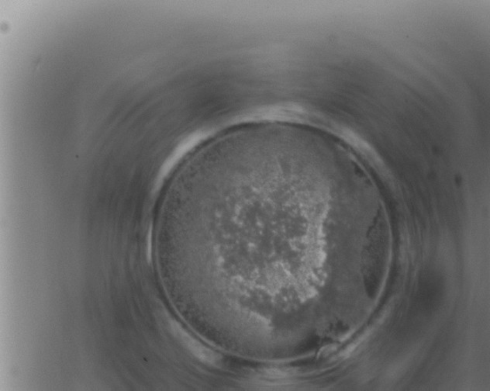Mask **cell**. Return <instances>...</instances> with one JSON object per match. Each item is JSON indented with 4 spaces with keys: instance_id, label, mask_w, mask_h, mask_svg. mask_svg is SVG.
<instances>
[{
    "instance_id": "cell-1",
    "label": "cell",
    "mask_w": 490,
    "mask_h": 391,
    "mask_svg": "<svg viewBox=\"0 0 490 391\" xmlns=\"http://www.w3.org/2000/svg\"><path fill=\"white\" fill-rule=\"evenodd\" d=\"M174 328L176 329V333L180 341L195 357L205 362L214 363L218 361V357L216 354L212 352L211 349L203 346L197 340L193 339L182 328L174 326Z\"/></svg>"
}]
</instances>
